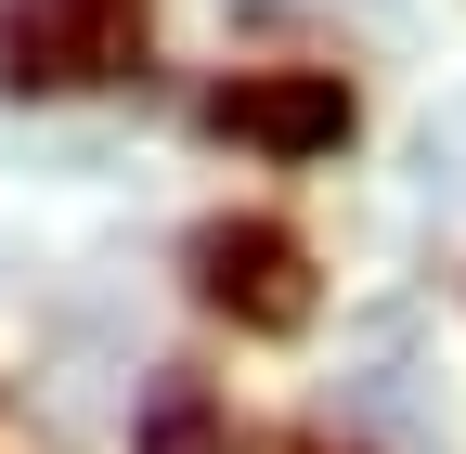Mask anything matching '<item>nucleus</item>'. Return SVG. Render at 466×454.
Listing matches in <instances>:
<instances>
[{
	"label": "nucleus",
	"mask_w": 466,
	"mask_h": 454,
	"mask_svg": "<svg viewBox=\"0 0 466 454\" xmlns=\"http://www.w3.org/2000/svg\"><path fill=\"white\" fill-rule=\"evenodd\" d=\"M143 52V0H0V91H91Z\"/></svg>",
	"instance_id": "f257e3e1"
},
{
	"label": "nucleus",
	"mask_w": 466,
	"mask_h": 454,
	"mask_svg": "<svg viewBox=\"0 0 466 454\" xmlns=\"http://www.w3.org/2000/svg\"><path fill=\"white\" fill-rule=\"evenodd\" d=\"M143 454H220V416L195 403V389H182V377H168V389H156V416H143Z\"/></svg>",
	"instance_id": "39448f33"
},
{
	"label": "nucleus",
	"mask_w": 466,
	"mask_h": 454,
	"mask_svg": "<svg viewBox=\"0 0 466 454\" xmlns=\"http://www.w3.org/2000/svg\"><path fill=\"white\" fill-rule=\"evenodd\" d=\"M208 130L259 143V156H337L350 143V78L337 66H272V78H220Z\"/></svg>",
	"instance_id": "7ed1b4c3"
},
{
	"label": "nucleus",
	"mask_w": 466,
	"mask_h": 454,
	"mask_svg": "<svg viewBox=\"0 0 466 454\" xmlns=\"http://www.w3.org/2000/svg\"><path fill=\"white\" fill-rule=\"evenodd\" d=\"M195 299L233 312L247 337H299L311 325V247L285 221H208L195 234Z\"/></svg>",
	"instance_id": "f03ea898"
},
{
	"label": "nucleus",
	"mask_w": 466,
	"mask_h": 454,
	"mask_svg": "<svg viewBox=\"0 0 466 454\" xmlns=\"http://www.w3.org/2000/svg\"><path fill=\"white\" fill-rule=\"evenodd\" d=\"M337 416H350V428H389V441H428V428H441L428 389H415V325H401V312L363 325V377L337 389Z\"/></svg>",
	"instance_id": "20e7f679"
}]
</instances>
